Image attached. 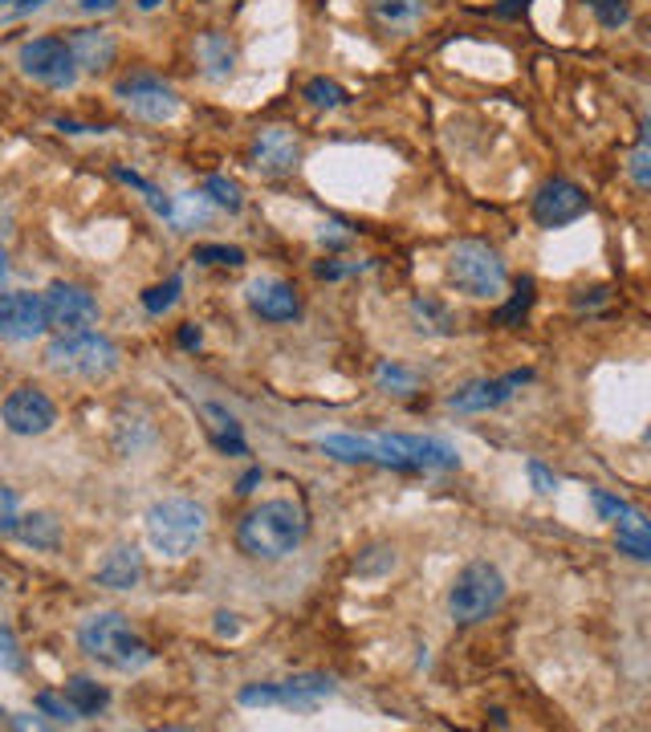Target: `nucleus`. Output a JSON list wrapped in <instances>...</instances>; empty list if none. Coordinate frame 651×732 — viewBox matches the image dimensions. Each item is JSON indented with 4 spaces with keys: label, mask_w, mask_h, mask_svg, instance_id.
Listing matches in <instances>:
<instances>
[{
    "label": "nucleus",
    "mask_w": 651,
    "mask_h": 732,
    "mask_svg": "<svg viewBox=\"0 0 651 732\" xmlns=\"http://www.w3.org/2000/svg\"><path fill=\"white\" fill-rule=\"evenodd\" d=\"M322 452L334 460H371L388 468H461V452L427 436H322Z\"/></svg>",
    "instance_id": "f257e3e1"
},
{
    "label": "nucleus",
    "mask_w": 651,
    "mask_h": 732,
    "mask_svg": "<svg viewBox=\"0 0 651 732\" xmlns=\"http://www.w3.org/2000/svg\"><path fill=\"white\" fill-rule=\"evenodd\" d=\"M78 647H82L94 663H102V668H111V671H123V676L143 671L151 659H155L147 639L131 627V619H126L123 610H94V615H86L82 627H78Z\"/></svg>",
    "instance_id": "f03ea898"
},
{
    "label": "nucleus",
    "mask_w": 651,
    "mask_h": 732,
    "mask_svg": "<svg viewBox=\"0 0 651 732\" xmlns=\"http://www.w3.org/2000/svg\"><path fill=\"white\" fill-rule=\"evenodd\" d=\"M306 542V509L293 501H265L237 525V545L257 562H281Z\"/></svg>",
    "instance_id": "7ed1b4c3"
},
{
    "label": "nucleus",
    "mask_w": 651,
    "mask_h": 732,
    "mask_svg": "<svg viewBox=\"0 0 651 732\" xmlns=\"http://www.w3.org/2000/svg\"><path fill=\"white\" fill-rule=\"evenodd\" d=\"M45 363L50 370L65 375V379H111L118 370V346H114L106 334L99 330H82V334H58L45 351Z\"/></svg>",
    "instance_id": "20e7f679"
},
{
    "label": "nucleus",
    "mask_w": 651,
    "mask_h": 732,
    "mask_svg": "<svg viewBox=\"0 0 651 732\" xmlns=\"http://www.w3.org/2000/svg\"><path fill=\"white\" fill-rule=\"evenodd\" d=\"M147 542L155 554L163 557H188L196 545L204 542V530H208V517L196 501H184V496H172V501H159V505L147 509Z\"/></svg>",
    "instance_id": "39448f33"
},
{
    "label": "nucleus",
    "mask_w": 651,
    "mask_h": 732,
    "mask_svg": "<svg viewBox=\"0 0 651 732\" xmlns=\"http://www.w3.org/2000/svg\"><path fill=\"white\" fill-rule=\"evenodd\" d=\"M505 603V574L493 562H473L456 574L448 590V615L461 627H476V623L493 619Z\"/></svg>",
    "instance_id": "423d86ee"
},
{
    "label": "nucleus",
    "mask_w": 651,
    "mask_h": 732,
    "mask_svg": "<svg viewBox=\"0 0 651 732\" xmlns=\"http://www.w3.org/2000/svg\"><path fill=\"white\" fill-rule=\"evenodd\" d=\"M448 281L468 297H497L505 290V261L480 240H461L448 253Z\"/></svg>",
    "instance_id": "0eeeda50"
},
{
    "label": "nucleus",
    "mask_w": 651,
    "mask_h": 732,
    "mask_svg": "<svg viewBox=\"0 0 651 732\" xmlns=\"http://www.w3.org/2000/svg\"><path fill=\"white\" fill-rule=\"evenodd\" d=\"M41 305H45V330H53V334H82V330L99 326V297L86 285L53 281L50 290L41 293Z\"/></svg>",
    "instance_id": "6e6552de"
},
{
    "label": "nucleus",
    "mask_w": 651,
    "mask_h": 732,
    "mask_svg": "<svg viewBox=\"0 0 651 732\" xmlns=\"http://www.w3.org/2000/svg\"><path fill=\"white\" fill-rule=\"evenodd\" d=\"M118 102H123L126 111L143 118V123H176L179 111H184V102L179 94L163 77H151V74H135V77H123L118 86H114Z\"/></svg>",
    "instance_id": "1a4fd4ad"
},
{
    "label": "nucleus",
    "mask_w": 651,
    "mask_h": 732,
    "mask_svg": "<svg viewBox=\"0 0 651 732\" xmlns=\"http://www.w3.org/2000/svg\"><path fill=\"white\" fill-rule=\"evenodd\" d=\"M17 62L25 70V77L41 82V86H53V90H70L78 82V65H74V53L65 45L62 38H33L21 45L17 53Z\"/></svg>",
    "instance_id": "9d476101"
},
{
    "label": "nucleus",
    "mask_w": 651,
    "mask_h": 732,
    "mask_svg": "<svg viewBox=\"0 0 651 732\" xmlns=\"http://www.w3.org/2000/svg\"><path fill=\"white\" fill-rule=\"evenodd\" d=\"M0 419L13 436H45L58 423V404L41 387H17L4 404H0Z\"/></svg>",
    "instance_id": "9b49d317"
},
{
    "label": "nucleus",
    "mask_w": 651,
    "mask_h": 732,
    "mask_svg": "<svg viewBox=\"0 0 651 732\" xmlns=\"http://www.w3.org/2000/svg\"><path fill=\"white\" fill-rule=\"evenodd\" d=\"M45 334V305H41V293L17 290V293H0V342H33Z\"/></svg>",
    "instance_id": "f8f14e48"
},
{
    "label": "nucleus",
    "mask_w": 651,
    "mask_h": 732,
    "mask_svg": "<svg viewBox=\"0 0 651 732\" xmlns=\"http://www.w3.org/2000/svg\"><path fill=\"white\" fill-rule=\"evenodd\" d=\"M587 208H590L587 191L578 188V184H570V179H550V184L534 196V220H538L541 228L575 224L578 216H587Z\"/></svg>",
    "instance_id": "ddd939ff"
},
{
    "label": "nucleus",
    "mask_w": 651,
    "mask_h": 732,
    "mask_svg": "<svg viewBox=\"0 0 651 732\" xmlns=\"http://www.w3.org/2000/svg\"><path fill=\"white\" fill-rule=\"evenodd\" d=\"M301 159V143L289 127H269L252 139V167L261 176H289Z\"/></svg>",
    "instance_id": "4468645a"
},
{
    "label": "nucleus",
    "mask_w": 651,
    "mask_h": 732,
    "mask_svg": "<svg viewBox=\"0 0 651 732\" xmlns=\"http://www.w3.org/2000/svg\"><path fill=\"white\" fill-rule=\"evenodd\" d=\"M529 379H534L529 370H514V375H505V379H476L452 395L448 407L452 411H493V407L509 404L517 395V387H526Z\"/></svg>",
    "instance_id": "2eb2a0df"
},
{
    "label": "nucleus",
    "mask_w": 651,
    "mask_h": 732,
    "mask_svg": "<svg viewBox=\"0 0 651 732\" xmlns=\"http://www.w3.org/2000/svg\"><path fill=\"white\" fill-rule=\"evenodd\" d=\"M249 305L252 314L265 322H293L298 317V293L281 278H252L249 281Z\"/></svg>",
    "instance_id": "dca6fc26"
},
{
    "label": "nucleus",
    "mask_w": 651,
    "mask_h": 732,
    "mask_svg": "<svg viewBox=\"0 0 651 732\" xmlns=\"http://www.w3.org/2000/svg\"><path fill=\"white\" fill-rule=\"evenodd\" d=\"M94 582L106 586V590H135L138 582H143V554H138L135 545H114L94 566Z\"/></svg>",
    "instance_id": "f3484780"
},
{
    "label": "nucleus",
    "mask_w": 651,
    "mask_h": 732,
    "mask_svg": "<svg viewBox=\"0 0 651 732\" xmlns=\"http://www.w3.org/2000/svg\"><path fill=\"white\" fill-rule=\"evenodd\" d=\"M65 45L74 53V65L86 70V74H102V70L114 65V57H118V41H114V33H106V29H78Z\"/></svg>",
    "instance_id": "a211bd4d"
},
{
    "label": "nucleus",
    "mask_w": 651,
    "mask_h": 732,
    "mask_svg": "<svg viewBox=\"0 0 651 732\" xmlns=\"http://www.w3.org/2000/svg\"><path fill=\"white\" fill-rule=\"evenodd\" d=\"M326 696H334V680L330 676H293V680L277 683V704L293 708V712H313Z\"/></svg>",
    "instance_id": "6ab92c4d"
},
{
    "label": "nucleus",
    "mask_w": 651,
    "mask_h": 732,
    "mask_svg": "<svg viewBox=\"0 0 651 732\" xmlns=\"http://www.w3.org/2000/svg\"><path fill=\"white\" fill-rule=\"evenodd\" d=\"M196 57L208 70V77H228L237 70V50H232V41L225 33H200L196 38Z\"/></svg>",
    "instance_id": "aec40b11"
},
{
    "label": "nucleus",
    "mask_w": 651,
    "mask_h": 732,
    "mask_svg": "<svg viewBox=\"0 0 651 732\" xmlns=\"http://www.w3.org/2000/svg\"><path fill=\"white\" fill-rule=\"evenodd\" d=\"M17 537L33 550H58L62 545V521L53 513H29V517H17Z\"/></svg>",
    "instance_id": "412c9836"
},
{
    "label": "nucleus",
    "mask_w": 651,
    "mask_h": 732,
    "mask_svg": "<svg viewBox=\"0 0 651 732\" xmlns=\"http://www.w3.org/2000/svg\"><path fill=\"white\" fill-rule=\"evenodd\" d=\"M65 700L74 704V712H78V720H90V717H99L102 708L111 704V692L102 688L99 680H90V676H74V680L65 683Z\"/></svg>",
    "instance_id": "4be33fe9"
},
{
    "label": "nucleus",
    "mask_w": 651,
    "mask_h": 732,
    "mask_svg": "<svg viewBox=\"0 0 651 732\" xmlns=\"http://www.w3.org/2000/svg\"><path fill=\"white\" fill-rule=\"evenodd\" d=\"M371 13L379 25L388 29H412L427 13V0H371Z\"/></svg>",
    "instance_id": "5701e85b"
},
{
    "label": "nucleus",
    "mask_w": 651,
    "mask_h": 732,
    "mask_svg": "<svg viewBox=\"0 0 651 732\" xmlns=\"http://www.w3.org/2000/svg\"><path fill=\"white\" fill-rule=\"evenodd\" d=\"M619 550L631 554L636 562H648L651 557V530L648 521H643V513H636V509H627L623 517H619Z\"/></svg>",
    "instance_id": "b1692460"
},
{
    "label": "nucleus",
    "mask_w": 651,
    "mask_h": 732,
    "mask_svg": "<svg viewBox=\"0 0 651 732\" xmlns=\"http://www.w3.org/2000/svg\"><path fill=\"white\" fill-rule=\"evenodd\" d=\"M306 98H310V106L334 111V106L347 102V90H342L339 82H330V77H310V82H306Z\"/></svg>",
    "instance_id": "393cba45"
},
{
    "label": "nucleus",
    "mask_w": 651,
    "mask_h": 732,
    "mask_svg": "<svg viewBox=\"0 0 651 732\" xmlns=\"http://www.w3.org/2000/svg\"><path fill=\"white\" fill-rule=\"evenodd\" d=\"M204 200H213L216 208H228V212H240V188L232 184V179H225V176H213L208 184H204V191H200Z\"/></svg>",
    "instance_id": "a878e982"
},
{
    "label": "nucleus",
    "mask_w": 651,
    "mask_h": 732,
    "mask_svg": "<svg viewBox=\"0 0 651 732\" xmlns=\"http://www.w3.org/2000/svg\"><path fill=\"white\" fill-rule=\"evenodd\" d=\"M192 261H200V265H228V269H237V265H245V253H240V249H232V244H196Z\"/></svg>",
    "instance_id": "bb28decb"
},
{
    "label": "nucleus",
    "mask_w": 651,
    "mask_h": 732,
    "mask_svg": "<svg viewBox=\"0 0 651 732\" xmlns=\"http://www.w3.org/2000/svg\"><path fill=\"white\" fill-rule=\"evenodd\" d=\"M590 13L599 17L602 29H619L627 25V17H631V0H587Z\"/></svg>",
    "instance_id": "cd10ccee"
},
{
    "label": "nucleus",
    "mask_w": 651,
    "mask_h": 732,
    "mask_svg": "<svg viewBox=\"0 0 651 732\" xmlns=\"http://www.w3.org/2000/svg\"><path fill=\"white\" fill-rule=\"evenodd\" d=\"M179 290H184V281L179 278H172L167 285H155V290L143 293V310H147V314H167V310L176 305Z\"/></svg>",
    "instance_id": "c85d7f7f"
},
{
    "label": "nucleus",
    "mask_w": 651,
    "mask_h": 732,
    "mask_svg": "<svg viewBox=\"0 0 651 732\" xmlns=\"http://www.w3.org/2000/svg\"><path fill=\"white\" fill-rule=\"evenodd\" d=\"M38 712H41V717L58 720V724H70V720H78L74 704H70L65 696H53V692H41L38 696Z\"/></svg>",
    "instance_id": "c756f323"
},
{
    "label": "nucleus",
    "mask_w": 651,
    "mask_h": 732,
    "mask_svg": "<svg viewBox=\"0 0 651 732\" xmlns=\"http://www.w3.org/2000/svg\"><path fill=\"white\" fill-rule=\"evenodd\" d=\"M379 387H395V391H412L415 387V375L412 370H403V366H395V363H383L379 366Z\"/></svg>",
    "instance_id": "7c9ffc66"
},
{
    "label": "nucleus",
    "mask_w": 651,
    "mask_h": 732,
    "mask_svg": "<svg viewBox=\"0 0 651 732\" xmlns=\"http://www.w3.org/2000/svg\"><path fill=\"white\" fill-rule=\"evenodd\" d=\"M0 668L4 671H21L25 659H21V647H17V635L9 627H0Z\"/></svg>",
    "instance_id": "2f4dec72"
},
{
    "label": "nucleus",
    "mask_w": 651,
    "mask_h": 732,
    "mask_svg": "<svg viewBox=\"0 0 651 732\" xmlns=\"http://www.w3.org/2000/svg\"><path fill=\"white\" fill-rule=\"evenodd\" d=\"M17 493L9 489V484H0V537H9V533L17 530Z\"/></svg>",
    "instance_id": "473e14b6"
},
{
    "label": "nucleus",
    "mask_w": 651,
    "mask_h": 732,
    "mask_svg": "<svg viewBox=\"0 0 651 732\" xmlns=\"http://www.w3.org/2000/svg\"><path fill=\"white\" fill-rule=\"evenodd\" d=\"M529 302H534V281H521V290H517V297H514V302H509V305H505L502 314H497V322H502V326H509L514 317L526 314Z\"/></svg>",
    "instance_id": "72a5a7b5"
},
{
    "label": "nucleus",
    "mask_w": 651,
    "mask_h": 732,
    "mask_svg": "<svg viewBox=\"0 0 651 732\" xmlns=\"http://www.w3.org/2000/svg\"><path fill=\"white\" fill-rule=\"evenodd\" d=\"M595 509H599L602 521H619L631 505H627V501H619V496H611V493H602V489H595Z\"/></svg>",
    "instance_id": "f704fd0d"
},
{
    "label": "nucleus",
    "mask_w": 651,
    "mask_h": 732,
    "mask_svg": "<svg viewBox=\"0 0 651 732\" xmlns=\"http://www.w3.org/2000/svg\"><path fill=\"white\" fill-rule=\"evenodd\" d=\"M648 139L639 143L636 151H631V179H636V188H648L651 184V171H648Z\"/></svg>",
    "instance_id": "c9c22d12"
},
{
    "label": "nucleus",
    "mask_w": 651,
    "mask_h": 732,
    "mask_svg": "<svg viewBox=\"0 0 651 732\" xmlns=\"http://www.w3.org/2000/svg\"><path fill=\"white\" fill-rule=\"evenodd\" d=\"M529 480H534V489H538L541 496H550L554 489H558V480H554V472L541 460H529Z\"/></svg>",
    "instance_id": "e433bc0d"
},
{
    "label": "nucleus",
    "mask_w": 651,
    "mask_h": 732,
    "mask_svg": "<svg viewBox=\"0 0 651 732\" xmlns=\"http://www.w3.org/2000/svg\"><path fill=\"white\" fill-rule=\"evenodd\" d=\"M82 9H86V13H111L114 0H82Z\"/></svg>",
    "instance_id": "4c0bfd02"
},
{
    "label": "nucleus",
    "mask_w": 651,
    "mask_h": 732,
    "mask_svg": "<svg viewBox=\"0 0 651 732\" xmlns=\"http://www.w3.org/2000/svg\"><path fill=\"white\" fill-rule=\"evenodd\" d=\"M257 480H261V468H252L249 477L240 480V489H237V493H252V484H257Z\"/></svg>",
    "instance_id": "58836bf2"
},
{
    "label": "nucleus",
    "mask_w": 651,
    "mask_h": 732,
    "mask_svg": "<svg viewBox=\"0 0 651 732\" xmlns=\"http://www.w3.org/2000/svg\"><path fill=\"white\" fill-rule=\"evenodd\" d=\"M4 285H9V253L0 249V293H4Z\"/></svg>",
    "instance_id": "ea45409f"
},
{
    "label": "nucleus",
    "mask_w": 651,
    "mask_h": 732,
    "mask_svg": "<svg viewBox=\"0 0 651 732\" xmlns=\"http://www.w3.org/2000/svg\"><path fill=\"white\" fill-rule=\"evenodd\" d=\"M179 342H184V346H196V342H200V330H184V334H179Z\"/></svg>",
    "instance_id": "a19ab883"
},
{
    "label": "nucleus",
    "mask_w": 651,
    "mask_h": 732,
    "mask_svg": "<svg viewBox=\"0 0 651 732\" xmlns=\"http://www.w3.org/2000/svg\"><path fill=\"white\" fill-rule=\"evenodd\" d=\"M0 4H17V9H38L45 0H0Z\"/></svg>",
    "instance_id": "79ce46f5"
},
{
    "label": "nucleus",
    "mask_w": 651,
    "mask_h": 732,
    "mask_svg": "<svg viewBox=\"0 0 651 732\" xmlns=\"http://www.w3.org/2000/svg\"><path fill=\"white\" fill-rule=\"evenodd\" d=\"M155 4H159V0H138V9H155Z\"/></svg>",
    "instance_id": "37998d69"
}]
</instances>
